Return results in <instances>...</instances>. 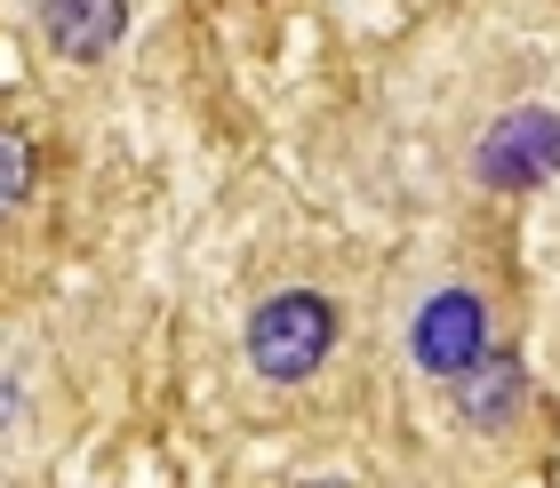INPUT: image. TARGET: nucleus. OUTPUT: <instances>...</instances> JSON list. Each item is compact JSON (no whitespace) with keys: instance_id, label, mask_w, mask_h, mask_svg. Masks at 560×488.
<instances>
[{"instance_id":"nucleus-2","label":"nucleus","mask_w":560,"mask_h":488,"mask_svg":"<svg viewBox=\"0 0 560 488\" xmlns=\"http://www.w3.org/2000/svg\"><path fill=\"white\" fill-rule=\"evenodd\" d=\"M345 352V297L328 289V280H272L257 289V304L241 313V384L257 400H304L313 384L337 369Z\"/></svg>"},{"instance_id":"nucleus-6","label":"nucleus","mask_w":560,"mask_h":488,"mask_svg":"<svg viewBox=\"0 0 560 488\" xmlns=\"http://www.w3.org/2000/svg\"><path fill=\"white\" fill-rule=\"evenodd\" d=\"M33 185H40V152L24 128H0V224H16L33 209Z\"/></svg>"},{"instance_id":"nucleus-3","label":"nucleus","mask_w":560,"mask_h":488,"mask_svg":"<svg viewBox=\"0 0 560 488\" xmlns=\"http://www.w3.org/2000/svg\"><path fill=\"white\" fill-rule=\"evenodd\" d=\"M65 432H72V408L48 345L33 328H0V473L48 465Z\"/></svg>"},{"instance_id":"nucleus-5","label":"nucleus","mask_w":560,"mask_h":488,"mask_svg":"<svg viewBox=\"0 0 560 488\" xmlns=\"http://www.w3.org/2000/svg\"><path fill=\"white\" fill-rule=\"evenodd\" d=\"M33 40L65 72H105L129 40V0H33Z\"/></svg>"},{"instance_id":"nucleus-1","label":"nucleus","mask_w":560,"mask_h":488,"mask_svg":"<svg viewBox=\"0 0 560 488\" xmlns=\"http://www.w3.org/2000/svg\"><path fill=\"white\" fill-rule=\"evenodd\" d=\"M393 369L417 425L456 465H504L528 432V369L497 280L465 256H432L393 297Z\"/></svg>"},{"instance_id":"nucleus-4","label":"nucleus","mask_w":560,"mask_h":488,"mask_svg":"<svg viewBox=\"0 0 560 488\" xmlns=\"http://www.w3.org/2000/svg\"><path fill=\"white\" fill-rule=\"evenodd\" d=\"M552 176H560V105L552 96H521V105H504L489 128L465 137V185L489 200L537 193Z\"/></svg>"}]
</instances>
